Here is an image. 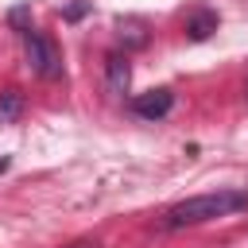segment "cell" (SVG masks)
Masks as SVG:
<instances>
[{"instance_id": "6da1fadb", "label": "cell", "mask_w": 248, "mask_h": 248, "mask_svg": "<svg viewBox=\"0 0 248 248\" xmlns=\"http://www.w3.org/2000/svg\"><path fill=\"white\" fill-rule=\"evenodd\" d=\"M248 205V194L244 190H217V194H198V198H186L178 205L167 209L163 225L167 229H186V225H202V221H213V217H229L236 209Z\"/></svg>"}, {"instance_id": "52a82bcc", "label": "cell", "mask_w": 248, "mask_h": 248, "mask_svg": "<svg viewBox=\"0 0 248 248\" xmlns=\"http://www.w3.org/2000/svg\"><path fill=\"white\" fill-rule=\"evenodd\" d=\"M116 31H120V39H128L132 46H143V43H147V31H143V23H140V19H120V23H116Z\"/></svg>"}, {"instance_id": "8992f818", "label": "cell", "mask_w": 248, "mask_h": 248, "mask_svg": "<svg viewBox=\"0 0 248 248\" xmlns=\"http://www.w3.org/2000/svg\"><path fill=\"white\" fill-rule=\"evenodd\" d=\"M23 112V93L19 89H4L0 93V124H16Z\"/></svg>"}, {"instance_id": "7a4b0ae2", "label": "cell", "mask_w": 248, "mask_h": 248, "mask_svg": "<svg viewBox=\"0 0 248 248\" xmlns=\"http://www.w3.org/2000/svg\"><path fill=\"white\" fill-rule=\"evenodd\" d=\"M23 54H27V66H31V74H39V78H46V81H54V78H62V62H58V50L43 39V35H35L31 27L23 31Z\"/></svg>"}, {"instance_id": "277c9868", "label": "cell", "mask_w": 248, "mask_h": 248, "mask_svg": "<svg viewBox=\"0 0 248 248\" xmlns=\"http://www.w3.org/2000/svg\"><path fill=\"white\" fill-rule=\"evenodd\" d=\"M105 85H108V93H128V85H132V62H128V54H108L105 58Z\"/></svg>"}, {"instance_id": "ba28073f", "label": "cell", "mask_w": 248, "mask_h": 248, "mask_svg": "<svg viewBox=\"0 0 248 248\" xmlns=\"http://www.w3.org/2000/svg\"><path fill=\"white\" fill-rule=\"evenodd\" d=\"M27 16H31V8H27V4H19V8H12V12H8V19H12V27H16V31H27Z\"/></svg>"}, {"instance_id": "9c48e42d", "label": "cell", "mask_w": 248, "mask_h": 248, "mask_svg": "<svg viewBox=\"0 0 248 248\" xmlns=\"http://www.w3.org/2000/svg\"><path fill=\"white\" fill-rule=\"evenodd\" d=\"M85 12H89V0H74V4L66 8V19H81Z\"/></svg>"}, {"instance_id": "5b68a950", "label": "cell", "mask_w": 248, "mask_h": 248, "mask_svg": "<svg viewBox=\"0 0 248 248\" xmlns=\"http://www.w3.org/2000/svg\"><path fill=\"white\" fill-rule=\"evenodd\" d=\"M213 31H217V12H209V8H198V12L190 16V23H186V35H190L194 43L209 39Z\"/></svg>"}, {"instance_id": "3957f363", "label": "cell", "mask_w": 248, "mask_h": 248, "mask_svg": "<svg viewBox=\"0 0 248 248\" xmlns=\"http://www.w3.org/2000/svg\"><path fill=\"white\" fill-rule=\"evenodd\" d=\"M132 108L143 116V120H163L170 108H174V93L170 89H151V93H140L132 101Z\"/></svg>"}, {"instance_id": "30bf717a", "label": "cell", "mask_w": 248, "mask_h": 248, "mask_svg": "<svg viewBox=\"0 0 248 248\" xmlns=\"http://www.w3.org/2000/svg\"><path fill=\"white\" fill-rule=\"evenodd\" d=\"M78 248H89V244H78Z\"/></svg>"}]
</instances>
